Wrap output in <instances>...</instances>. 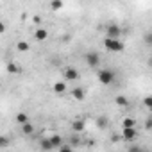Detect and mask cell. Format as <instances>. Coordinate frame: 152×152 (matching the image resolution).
Masks as SVG:
<instances>
[{"label": "cell", "instance_id": "1", "mask_svg": "<svg viewBox=\"0 0 152 152\" xmlns=\"http://www.w3.org/2000/svg\"><path fill=\"white\" fill-rule=\"evenodd\" d=\"M104 47H106L109 52H115V54H118V52H122V50L125 48V45H124L118 38H106V39H104Z\"/></svg>", "mask_w": 152, "mask_h": 152}, {"label": "cell", "instance_id": "2", "mask_svg": "<svg viewBox=\"0 0 152 152\" xmlns=\"http://www.w3.org/2000/svg\"><path fill=\"white\" fill-rule=\"evenodd\" d=\"M99 81H100V84H104V86L111 84V83L115 81V72L109 70V68L100 70V72H99Z\"/></svg>", "mask_w": 152, "mask_h": 152}, {"label": "cell", "instance_id": "23", "mask_svg": "<svg viewBox=\"0 0 152 152\" xmlns=\"http://www.w3.org/2000/svg\"><path fill=\"white\" fill-rule=\"evenodd\" d=\"M143 104H145V107H147V109H150V107H152V99H150V97H145Z\"/></svg>", "mask_w": 152, "mask_h": 152}, {"label": "cell", "instance_id": "17", "mask_svg": "<svg viewBox=\"0 0 152 152\" xmlns=\"http://www.w3.org/2000/svg\"><path fill=\"white\" fill-rule=\"evenodd\" d=\"M50 7H52V11H61L63 9V0H52Z\"/></svg>", "mask_w": 152, "mask_h": 152}, {"label": "cell", "instance_id": "5", "mask_svg": "<svg viewBox=\"0 0 152 152\" xmlns=\"http://www.w3.org/2000/svg\"><path fill=\"white\" fill-rule=\"evenodd\" d=\"M77 79H79V72L75 70L73 66H66V70H64V81L70 83V81H77Z\"/></svg>", "mask_w": 152, "mask_h": 152}, {"label": "cell", "instance_id": "16", "mask_svg": "<svg viewBox=\"0 0 152 152\" xmlns=\"http://www.w3.org/2000/svg\"><path fill=\"white\" fill-rule=\"evenodd\" d=\"M134 125H136V120H134V118H129V116H127V118L122 120V129H124V127H134Z\"/></svg>", "mask_w": 152, "mask_h": 152}, {"label": "cell", "instance_id": "11", "mask_svg": "<svg viewBox=\"0 0 152 152\" xmlns=\"http://www.w3.org/2000/svg\"><path fill=\"white\" fill-rule=\"evenodd\" d=\"M20 125H22V132H23V134H32V132H34V125H32V124L23 122V124H20Z\"/></svg>", "mask_w": 152, "mask_h": 152}, {"label": "cell", "instance_id": "19", "mask_svg": "<svg viewBox=\"0 0 152 152\" xmlns=\"http://www.w3.org/2000/svg\"><path fill=\"white\" fill-rule=\"evenodd\" d=\"M16 48H18L20 52H29V48H31V47H29V43H27V41H18Z\"/></svg>", "mask_w": 152, "mask_h": 152}, {"label": "cell", "instance_id": "18", "mask_svg": "<svg viewBox=\"0 0 152 152\" xmlns=\"http://www.w3.org/2000/svg\"><path fill=\"white\" fill-rule=\"evenodd\" d=\"M116 104H118L120 107H127V106H129V100H127L124 95H118V97H116Z\"/></svg>", "mask_w": 152, "mask_h": 152}, {"label": "cell", "instance_id": "8", "mask_svg": "<svg viewBox=\"0 0 152 152\" xmlns=\"http://www.w3.org/2000/svg\"><path fill=\"white\" fill-rule=\"evenodd\" d=\"M34 38L38 39V41H45L47 38H48V31L47 29H36V32H34Z\"/></svg>", "mask_w": 152, "mask_h": 152}, {"label": "cell", "instance_id": "13", "mask_svg": "<svg viewBox=\"0 0 152 152\" xmlns=\"http://www.w3.org/2000/svg\"><path fill=\"white\" fill-rule=\"evenodd\" d=\"M107 124H109V118L107 116H99L97 118V127H100V129H104V127H107Z\"/></svg>", "mask_w": 152, "mask_h": 152}, {"label": "cell", "instance_id": "10", "mask_svg": "<svg viewBox=\"0 0 152 152\" xmlns=\"http://www.w3.org/2000/svg\"><path fill=\"white\" fill-rule=\"evenodd\" d=\"M72 97H73L75 100H84V90H83V88H75V90H72Z\"/></svg>", "mask_w": 152, "mask_h": 152}, {"label": "cell", "instance_id": "12", "mask_svg": "<svg viewBox=\"0 0 152 152\" xmlns=\"http://www.w3.org/2000/svg\"><path fill=\"white\" fill-rule=\"evenodd\" d=\"M48 140H50V143H52V148H57V147L63 143V138H61L59 134H54V136H52V138H48Z\"/></svg>", "mask_w": 152, "mask_h": 152}, {"label": "cell", "instance_id": "27", "mask_svg": "<svg viewBox=\"0 0 152 152\" xmlns=\"http://www.w3.org/2000/svg\"><path fill=\"white\" fill-rule=\"evenodd\" d=\"M34 23H41V18L39 16H34Z\"/></svg>", "mask_w": 152, "mask_h": 152}, {"label": "cell", "instance_id": "4", "mask_svg": "<svg viewBox=\"0 0 152 152\" xmlns=\"http://www.w3.org/2000/svg\"><path fill=\"white\" fill-rule=\"evenodd\" d=\"M122 138H124L125 141H134V140L138 138V132H136L134 127H124V131H122Z\"/></svg>", "mask_w": 152, "mask_h": 152}, {"label": "cell", "instance_id": "14", "mask_svg": "<svg viewBox=\"0 0 152 152\" xmlns=\"http://www.w3.org/2000/svg\"><path fill=\"white\" fill-rule=\"evenodd\" d=\"M7 72H9V73H20L22 68H20L16 63H7Z\"/></svg>", "mask_w": 152, "mask_h": 152}, {"label": "cell", "instance_id": "6", "mask_svg": "<svg viewBox=\"0 0 152 152\" xmlns=\"http://www.w3.org/2000/svg\"><path fill=\"white\" fill-rule=\"evenodd\" d=\"M106 32H107V38H120L122 36V29L116 23H109L106 27Z\"/></svg>", "mask_w": 152, "mask_h": 152}, {"label": "cell", "instance_id": "22", "mask_svg": "<svg viewBox=\"0 0 152 152\" xmlns=\"http://www.w3.org/2000/svg\"><path fill=\"white\" fill-rule=\"evenodd\" d=\"M57 148H59L61 152H70V150H72V145H64V143H61Z\"/></svg>", "mask_w": 152, "mask_h": 152}, {"label": "cell", "instance_id": "3", "mask_svg": "<svg viewBox=\"0 0 152 152\" xmlns=\"http://www.w3.org/2000/svg\"><path fill=\"white\" fill-rule=\"evenodd\" d=\"M86 63H88V66H91V68H97L99 64H100V56H99V52H88L86 54Z\"/></svg>", "mask_w": 152, "mask_h": 152}, {"label": "cell", "instance_id": "9", "mask_svg": "<svg viewBox=\"0 0 152 152\" xmlns=\"http://www.w3.org/2000/svg\"><path fill=\"white\" fill-rule=\"evenodd\" d=\"M84 127H86L84 120H73V122H72V129H73L75 132H81V131H84Z\"/></svg>", "mask_w": 152, "mask_h": 152}, {"label": "cell", "instance_id": "7", "mask_svg": "<svg viewBox=\"0 0 152 152\" xmlns=\"http://www.w3.org/2000/svg\"><path fill=\"white\" fill-rule=\"evenodd\" d=\"M52 90H54L56 95H63V93H66V81H57V83L52 86Z\"/></svg>", "mask_w": 152, "mask_h": 152}, {"label": "cell", "instance_id": "24", "mask_svg": "<svg viewBox=\"0 0 152 152\" xmlns=\"http://www.w3.org/2000/svg\"><path fill=\"white\" fill-rule=\"evenodd\" d=\"M145 129H147V131H150V129H152V120H150V118H147V120H145Z\"/></svg>", "mask_w": 152, "mask_h": 152}, {"label": "cell", "instance_id": "21", "mask_svg": "<svg viewBox=\"0 0 152 152\" xmlns=\"http://www.w3.org/2000/svg\"><path fill=\"white\" fill-rule=\"evenodd\" d=\"M4 147H9V138L0 136V148H4Z\"/></svg>", "mask_w": 152, "mask_h": 152}, {"label": "cell", "instance_id": "15", "mask_svg": "<svg viewBox=\"0 0 152 152\" xmlns=\"http://www.w3.org/2000/svg\"><path fill=\"white\" fill-rule=\"evenodd\" d=\"M39 147H41L43 150H52V143H50V140H48V138H41Z\"/></svg>", "mask_w": 152, "mask_h": 152}, {"label": "cell", "instance_id": "26", "mask_svg": "<svg viewBox=\"0 0 152 152\" xmlns=\"http://www.w3.org/2000/svg\"><path fill=\"white\" fill-rule=\"evenodd\" d=\"M150 41H152V39H150V32H147V34H145V43L150 45Z\"/></svg>", "mask_w": 152, "mask_h": 152}, {"label": "cell", "instance_id": "25", "mask_svg": "<svg viewBox=\"0 0 152 152\" xmlns=\"http://www.w3.org/2000/svg\"><path fill=\"white\" fill-rule=\"evenodd\" d=\"M6 32V25H4V22H0V34H4Z\"/></svg>", "mask_w": 152, "mask_h": 152}, {"label": "cell", "instance_id": "20", "mask_svg": "<svg viewBox=\"0 0 152 152\" xmlns=\"http://www.w3.org/2000/svg\"><path fill=\"white\" fill-rule=\"evenodd\" d=\"M16 122H18V124H23V122H29V116H27L25 113H18V115H16Z\"/></svg>", "mask_w": 152, "mask_h": 152}]
</instances>
